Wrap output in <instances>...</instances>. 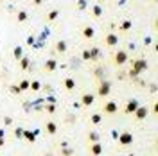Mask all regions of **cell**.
<instances>
[{"label": "cell", "instance_id": "9", "mask_svg": "<svg viewBox=\"0 0 158 156\" xmlns=\"http://www.w3.org/2000/svg\"><path fill=\"white\" fill-rule=\"evenodd\" d=\"M104 41H106V45H108V47H117L118 36H117V34H113V32H108V34H106V38H104Z\"/></svg>", "mask_w": 158, "mask_h": 156}, {"label": "cell", "instance_id": "7", "mask_svg": "<svg viewBox=\"0 0 158 156\" xmlns=\"http://www.w3.org/2000/svg\"><path fill=\"white\" fill-rule=\"evenodd\" d=\"M88 153H90V156H101L102 154V144H101V142H94V144H90Z\"/></svg>", "mask_w": 158, "mask_h": 156}, {"label": "cell", "instance_id": "28", "mask_svg": "<svg viewBox=\"0 0 158 156\" xmlns=\"http://www.w3.org/2000/svg\"><path fill=\"white\" fill-rule=\"evenodd\" d=\"M23 137L27 138V140H31V142H34V140H36L34 133H31V131H23Z\"/></svg>", "mask_w": 158, "mask_h": 156}, {"label": "cell", "instance_id": "23", "mask_svg": "<svg viewBox=\"0 0 158 156\" xmlns=\"http://www.w3.org/2000/svg\"><path fill=\"white\" fill-rule=\"evenodd\" d=\"M59 156H74V149H69V147L65 146L63 147V151L59 153Z\"/></svg>", "mask_w": 158, "mask_h": 156}, {"label": "cell", "instance_id": "20", "mask_svg": "<svg viewBox=\"0 0 158 156\" xmlns=\"http://www.w3.org/2000/svg\"><path fill=\"white\" fill-rule=\"evenodd\" d=\"M92 14H94V16H95V18H99V16H101V14H102V7H101V6H94V9H92Z\"/></svg>", "mask_w": 158, "mask_h": 156}, {"label": "cell", "instance_id": "19", "mask_svg": "<svg viewBox=\"0 0 158 156\" xmlns=\"http://www.w3.org/2000/svg\"><path fill=\"white\" fill-rule=\"evenodd\" d=\"M56 50L61 52V54L67 52V41H58V43H56Z\"/></svg>", "mask_w": 158, "mask_h": 156}, {"label": "cell", "instance_id": "22", "mask_svg": "<svg viewBox=\"0 0 158 156\" xmlns=\"http://www.w3.org/2000/svg\"><path fill=\"white\" fill-rule=\"evenodd\" d=\"M20 67H22L23 70L29 68V58H27V56H23V58L20 59Z\"/></svg>", "mask_w": 158, "mask_h": 156}, {"label": "cell", "instance_id": "30", "mask_svg": "<svg viewBox=\"0 0 158 156\" xmlns=\"http://www.w3.org/2000/svg\"><path fill=\"white\" fill-rule=\"evenodd\" d=\"M81 56H83V59H85V61H90V52H88V49L83 50V54H81Z\"/></svg>", "mask_w": 158, "mask_h": 156}, {"label": "cell", "instance_id": "18", "mask_svg": "<svg viewBox=\"0 0 158 156\" xmlns=\"http://www.w3.org/2000/svg\"><path fill=\"white\" fill-rule=\"evenodd\" d=\"M58 16H59V11H58V9H52L49 14H47V22H54Z\"/></svg>", "mask_w": 158, "mask_h": 156}, {"label": "cell", "instance_id": "33", "mask_svg": "<svg viewBox=\"0 0 158 156\" xmlns=\"http://www.w3.org/2000/svg\"><path fill=\"white\" fill-rule=\"evenodd\" d=\"M45 109H47V111H49V113H52V111H54V109H56V106H54V104H49V106L45 108Z\"/></svg>", "mask_w": 158, "mask_h": 156}, {"label": "cell", "instance_id": "35", "mask_svg": "<svg viewBox=\"0 0 158 156\" xmlns=\"http://www.w3.org/2000/svg\"><path fill=\"white\" fill-rule=\"evenodd\" d=\"M4 146V131H0V147Z\"/></svg>", "mask_w": 158, "mask_h": 156}, {"label": "cell", "instance_id": "2", "mask_svg": "<svg viewBox=\"0 0 158 156\" xmlns=\"http://www.w3.org/2000/svg\"><path fill=\"white\" fill-rule=\"evenodd\" d=\"M128 59H129V56H128V52H126V50H117V52L111 56V61H113V65H115V67H122V65H126V63H128Z\"/></svg>", "mask_w": 158, "mask_h": 156}, {"label": "cell", "instance_id": "25", "mask_svg": "<svg viewBox=\"0 0 158 156\" xmlns=\"http://www.w3.org/2000/svg\"><path fill=\"white\" fill-rule=\"evenodd\" d=\"M29 88H31V90H32V92H38L40 88H41V84H40L38 81H32V83H31V84H29Z\"/></svg>", "mask_w": 158, "mask_h": 156}, {"label": "cell", "instance_id": "16", "mask_svg": "<svg viewBox=\"0 0 158 156\" xmlns=\"http://www.w3.org/2000/svg\"><path fill=\"white\" fill-rule=\"evenodd\" d=\"M131 27H133V23H131V20H124V22L120 23V27H118V29L122 31V32H128V31L131 29Z\"/></svg>", "mask_w": 158, "mask_h": 156}, {"label": "cell", "instance_id": "17", "mask_svg": "<svg viewBox=\"0 0 158 156\" xmlns=\"http://www.w3.org/2000/svg\"><path fill=\"white\" fill-rule=\"evenodd\" d=\"M29 18V14H27V11H18V14H16V22H25V20Z\"/></svg>", "mask_w": 158, "mask_h": 156}, {"label": "cell", "instance_id": "38", "mask_svg": "<svg viewBox=\"0 0 158 156\" xmlns=\"http://www.w3.org/2000/svg\"><path fill=\"white\" fill-rule=\"evenodd\" d=\"M0 2H2V0H0Z\"/></svg>", "mask_w": 158, "mask_h": 156}, {"label": "cell", "instance_id": "13", "mask_svg": "<svg viewBox=\"0 0 158 156\" xmlns=\"http://www.w3.org/2000/svg\"><path fill=\"white\" fill-rule=\"evenodd\" d=\"M90 52V61H97L99 58H101V50L97 49V47H92V49H88Z\"/></svg>", "mask_w": 158, "mask_h": 156}, {"label": "cell", "instance_id": "11", "mask_svg": "<svg viewBox=\"0 0 158 156\" xmlns=\"http://www.w3.org/2000/svg\"><path fill=\"white\" fill-rule=\"evenodd\" d=\"M94 95H92V93H83V97H81V104H83V106H92V104H94Z\"/></svg>", "mask_w": 158, "mask_h": 156}, {"label": "cell", "instance_id": "12", "mask_svg": "<svg viewBox=\"0 0 158 156\" xmlns=\"http://www.w3.org/2000/svg\"><path fill=\"white\" fill-rule=\"evenodd\" d=\"M45 131H47L49 135H56V133H58V124L52 122V120H49V122L45 124Z\"/></svg>", "mask_w": 158, "mask_h": 156}, {"label": "cell", "instance_id": "29", "mask_svg": "<svg viewBox=\"0 0 158 156\" xmlns=\"http://www.w3.org/2000/svg\"><path fill=\"white\" fill-rule=\"evenodd\" d=\"M9 90L13 92V93H22V90H20V86H18V84H11V86H9Z\"/></svg>", "mask_w": 158, "mask_h": 156}, {"label": "cell", "instance_id": "21", "mask_svg": "<svg viewBox=\"0 0 158 156\" xmlns=\"http://www.w3.org/2000/svg\"><path fill=\"white\" fill-rule=\"evenodd\" d=\"M90 120H92V124H95V126H97L99 122L102 120V113H95V115H92V118H90Z\"/></svg>", "mask_w": 158, "mask_h": 156}, {"label": "cell", "instance_id": "31", "mask_svg": "<svg viewBox=\"0 0 158 156\" xmlns=\"http://www.w3.org/2000/svg\"><path fill=\"white\" fill-rule=\"evenodd\" d=\"M86 7V0H79L77 2V9H85Z\"/></svg>", "mask_w": 158, "mask_h": 156}, {"label": "cell", "instance_id": "3", "mask_svg": "<svg viewBox=\"0 0 158 156\" xmlns=\"http://www.w3.org/2000/svg\"><path fill=\"white\" fill-rule=\"evenodd\" d=\"M110 92H111V83L106 81V79H99V84H97V95L99 97H108Z\"/></svg>", "mask_w": 158, "mask_h": 156}, {"label": "cell", "instance_id": "15", "mask_svg": "<svg viewBox=\"0 0 158 156\" xmlns=\"http://www.w3.org/2000/svg\"><path fill=\"white\" fill-rule=\"evenodd\" d=\"M63 84H65V88H67L69 92H72V90L76 88V81H74V77H67L63 81Z\"/></svg>", "mask_w": 158, "mask_h": 156}, {"label": "cell", "instance_id": "8", "mask_svg": "<svg viewBox=\"0 0 158 156\" xmlns=\"http://www.w3.org/2000/svg\"><path fill=\"white\" fill-rule=\"evenodd\" d=\"M149 115V109H148V106H138L137 108V111L133 113V117L137 118V120H144V118Z\"/></svg>", "mask_w": 158, "mask_h": 156}, {"label": "cell", "instance_id": "36", "mask_svg": "<svg viewBox=\"0 0 158 156\" xmlns=\"http://www.w3.org/2000/svg\"><path fill=\"white\" fill-rule=\"evenodd\" d=\"M32 4H34V6H41V4H43V0H32Z\"/></svg>", "mask_w": 158, "mask_h": 156}, {"label": "cell", "instance_id": "10", "mask_svg": "<svg viewBox=\"0 0 158 156\" xmlns=\"http://www.w3.org/2000/svg\"><path fill=\"white\" fill-rule=\"evenodd\" d=\"M43 68H45V72H54V70L58 68V61L56 59H47L45 65H43Z\"/></svg>", "mask_w": 158, "mask_h": 156}, {"label": "cell", "instance_id": "5", "mask_svg": "<svg viewBox=\"0 0 158 156\" xmlns=\"http://www.w3.org/2000/svg\"><path fill=\"white\" fill-rule=\"evenodd\" d=\"M118 144H120L122 147L131 146V144H133V135H131L129 131H124V133H120V135H118Z\"/></svg>", "mask_w": 158, "mask_h": 156}, {"label": "cell", "instance_id": "32", "mask_svg": "<svg viewBox=\"0 0 158 156\" xmlns=\"http://www.w3.org/2000/svg\"><path fill=\"white\" fill-rule=\"evenodd\" d=\"M102 70H104V68H101V67H97V68H95V76H97V77H101V76H102Z\"/></svg>", "mask_w": 158, "mask_h": 156}, {"label": "cell", "instance_id": "26", "mask_svg": "<svg viewBox=\"0 0 158 156\" xmlns=\"http://www.w3.org/2000/svg\"><path fill=\"white\" fill-rule=\"evenodd\" d=\"M88 140L92 142V144H94V142H99V135H97V133H94V131H92V133H88Z\"/></svg>", "mask_w": 158, "mask_h": 156}, {"label": "cell", "instance_id": "4", "mask_svg": "<svg viewBox=\"0 0 158 156\" xmlns=\"http://www.w3.org/2000/svg\"><path fill=\"white\" fill-rule=\"evenodd\" d=\"M118 111V106L115 101H106L104 102V106H102V113L104 115H115Z\"/></svg>", "mask_w": 158, "mask_h": 156}, {"label": "cell", "instance_id": "14", "mask_svg": "<svg viewBox=\"0 0 158 156\" xmlns=\"http://www.w3.org/2000/svg\"><path fill=\"white\" fill-rule=\"evenodd\" d=\"M83 36L86 39H92L94 36H95V31H94V27H83Z\"/></svg>", "mask_w": 158, "mask_h": 156}, {"label": "cell", "instance_id": "1", "mask_svg": "<svg viewBox=\"0 0 158 156\" xmlns=\"http://www.w3.org/2000/svg\"><path fill=\"white\" fill-rule=\"evenodd\" d=\"M144 70H148V61H146V59H135V61H133V67H131L128 76L131 79H137L138 74H142Z\"/></svg>", "mask_w": 158, "mask_h": 156}, {"label": "cell", "instance_id": "34", "mask_svg": "<svg viewBox=\"0 0 158 156\" xmlns=\"http://www.w3.org/2000/svg\"><path fill=\"white\" fill-rule=\"evenodd\" d=\"M15 135H16V137H23V131H22V129H15Z\"/></svg>", "mask_w": 158, "mask_h": 156}, {"label": "cell", "instance_id": "24", "mask_svg": "<svg viewBox=\"0 0 158 156\" xmlns=\"http://www.w3.org/2000/svg\"><path fill=\"white\" fill-rule=\"evenodd\" d=\"M29 84H31V81H27V79H23V81L20 83L18 86H20V90L23 92V90H29Z\"/></svg>", "mask_w": 158, "mask_h": 156}, {"label": "cell", "instance_id": "6", "mask_svg": "<svg viewBox=\"0 0 158 156\" xmlns=\"http://www.w3.org/2000/svg\"><path fill=\"white\" fill-rule=\"evenodd\" d=\"M138 106H140V104H138L137 99H131V101L126 102V106H124V113H126V115H133V113L137 111Z\"/></svg>", "mask_w": 158, "mask_h": 156}, {"label": "cell", "instance_id": "37", "mask_svg": "<svg viewBox=\"0 0 158 156\" xmlns=\"http://www.w3.org/2000/svg\"><path fill=\"white\" fill-rule=\"evenodd\" d=\"M99 2H101V0H99Z\"/></svg>", "mask_w": 158, "mask_h": 156}, {"label": "cell", "instance_id": "27", "mask_svg": "<svg viewBox=\"0 0 158 156\" xmlns=\"http://www.w3.org/2000/svg\"><path fill=\"white\" fill-rule=\"evenodd\" d=\"M13 54H15V59H22L23 56H22V47H16V49L13 50Z\"/></svg>", "mask_w": 158, "mask_h": 156}]
</instances>
